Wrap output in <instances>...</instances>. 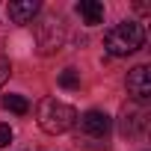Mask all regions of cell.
I'll use <instances>...</instances> for the list:
<instances>
[{"label":"cell","instance_id":"52a82bcc","mask_svg":"<svg viewBox=\"0 0 151 151\" xmlns=\"http://www.w3.org/2000/svg\"><path fill=\"white\" fill-rule=\"evenodd\" d=\"M77 15L89 27H95V24L104 21V3H98V0H80V3H77Z\"/></svg>","mask_w":151,"mask_h":151},{"label":"cell","instance_id":"ba28073f","mask_svg":"<svg viewBox=\"0 0 151 151\" xmlns=\"http://www.w3.org/2000/svg\"><path fill=\"white\" fill-rule=\"evenodd\" d=\"M3 110H9L15 116H27L30 113V101L24 95H3Z\"/></svg>","mask_w":151,"mask_h":151},{"label":"cell","instance_id":"6da1fadb","mask_svg":"<svg viewBox=\"0 0 151 151\" xmlns=\"http://www.w3.org/2000/svg\"><path fill=\"white\" fill-rule=\"evenodd\" d=\"M36 122L45 133L56 136V133H65L77 124V110L65 101H56V98H42L36 107Z\"/></svg>","mask_w":151,"mask_h":151},{"label":"cell","instance_id":"5b68a950","mask_svg":"<svg viewBox=\"0 0 151 151\" xmlns=\"http://www.w3.org/2000/svg\"><path fill=\"white\" fill-rule=\"evenodd\" d=\"M145 127V113L139 107H122V116H119V133L124 139L136 136L139 130Z\"/></svg>","mask_w":151,"mask_h":151},{"label":"cell","instance_id":"9c48e42d","mask_svg":"<svg viewBox=\"0 0 151 151\" xmlns=\"http://www.w3.org/2000/svg\"><path fill=\"white\" fill-rule=\"evenodd\" d=\"M59 86L62 89H80V77H77V71L74 68H65L59 74Z\"/></svg>","mask_w":151,"mask_h":151},{"label":"cell","instance_id":"7a4b0ae2","mask_svg":"<svg viewBox=\"0 0 151 151\" xmlns=\"http://www.w3.org/2000/svg\"><path fill=\"white\" fill-rule=\"evenodd\" d=\"M142 45H145V27L139 21H122V24L110 27L104 36V47L110 56H130Z\"/></svg>","mask_w":151,"mask_h":151},{"label":"cell","instance_id":"30bf717a","mask_svg":"<svg viewBox=\"0 0 151 151\" xmlns=\"http://www.w3.org/2000/svg\"><path fill=\"white\" fill-rule=\"evenodd\" d=\"M9 74H12V65H9V59H6V56H0V89H3V83L9 80Z\"/></svg>","mask_w":151,"mask_h":151},{"label":"cell","instance_id":"8992f818","mask_svg":"<svg viewBox=\"0 0 151 151\" xmlns=\"http://www.w3.org/2000/svg\"><path fill=\"white\" fill-rule=\"evenodd\" d=\"M39 0H15V3L6 6V15L12 24H30L36 15H39Z\"/></svg>","mask_w":151,"mask_h":151},{"label":"cell","instance_id":"277c9868","mask_svg":"<svg viewBox=\"0 0 151 151\" xmlns=\"http://www.w3.org/2000/svg\"><path fill=\"white\" fill-rule=\"evenodd\" d=\"M77 122H80V130L89 133V136H95V139H104V136L110 133V127H113L110 116L101 113V110H89V113H83Z\"/></svg>","mask_w":151,"mask_h":151},{"label":"cell","instance_id":"3957f363","mask_svg":"<svg viewBox=\"0 0 151 151\" xmlns=\"http://www.w3.org/2000/svg\"><path fill=\"white\" fill-rule=\"evenodd\" d=\"M124 83H127V95H130L133 101H148V98H151V71H148V65L130 68Z\"/></svg>","mask_w":151,"mask_h":151},{"label":"cell","instance_id":"8fae6325","mask_svg":"<svg viewBox=\"0 0 151 151\" xmlns=\"http://www.w3.org/2000/svg\"><path fill=\"white\" fill-rule=\"evenodd\" d=\"M12 142V127L9 124H0V148H6Z\"/></svg>","mask_w":151,"mask_h":151}]
</instances>
